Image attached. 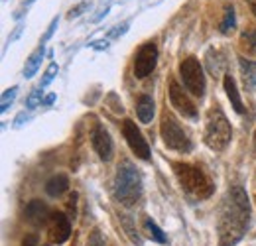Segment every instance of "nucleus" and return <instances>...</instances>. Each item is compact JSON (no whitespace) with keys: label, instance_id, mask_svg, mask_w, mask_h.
Here are the masks:
<instances>
[{"label":"nucleus","instance_id":"obj_15","mask_svg":"<svg viewBox=\"0 0 256 246\" xmlns=\"http://www.w3.org/2000/svg\"><path fill=\"white\" fill-rule=\"evenodd\" d=\"M223 85H224V91H226V96H228V100H230V104H232V108H234V112L242 114V112H244V104H242V100H240V94H238L234 79H232L230 75H224Z\"/></svg>","mask_w":256,"mask_h":246},{"label":"nucleus","instance_id":"obj_36","mask_svg":"<svg viewBox=\"0 0 256 246\" xmlns=\"http://www.w3.org/2000/svg\"><path fill=\"white\" fill-rule=\"evenodd\" d=\"M30 2H34V0H24V4H30Z\"/></svg>","mask_w":256,"mask_h":246},{"label":"nucleus","instance_id":"obj_14","mask_svg":"<svg viewBox=\"0 0 256 246\" xmlns=\"http://www.w3.org/2000/svg\"><path fill=\"white\" fill-rule=\"evenodd\" d=\"M136 112H138L140 122H152V118H154V98L150 94H140L138 102H136Z\"/></svg>","mask_w":256,"mask_h":246},{"label":"nucleus","instance_id":"obj_29","mask_svg":"<svg viewBox=\"0 0 256 246\" xmlns=\"http://www.w3.org/2000/svg\"><path fill=\"white\" fill-rule=\"evenodd\" d=\"M22 30H24V24H18V26L14 28V32H12L10 36H8V42H6V44H8V46H10V44H14V42H16L18 38H20V34H22Z\"/></svg>","mask_w":256,"mask_h":246},{"label":"nucleus","instance_id":"obj_37","mask_svg":"<svg viewBox=\"0 0 256 246\" xmlns=\"http://www.w3.org/2000/svg\"><path fill=\"white\" fill-rule=\"evenodd\" d=\"M254 148H256V130H254Z\"/></svg>","mask_w":256,"mask_h":246},{"label":"nucleus","instance_id":"obj_18","mask_svg":"<svg viewBox=\"0 0 256 246\" xmlns=\"http://www.w3.org/2000/svg\"><path fill=\"white\" fill-rule=\"evenodd\" d=\"M223 67H224V60L223 56H221V52L215 50V48H211L207 52V69H209V73L213 77H217V75L223 73Z\"/></svg>","mask_w":256,"mask_h":246},{"label":"nucleus","instance_id":"obj_35","mask_svg":"<svg viewBox=\"0 0 256 246\" xmlns=\"http://www.w3.org/2000/svg\"><path fill=\"white\" fill-rule=\"evenodd\" d=\"M248 6H250V10H252V14L256 16V0H248Z\"/></svg>","mask_w":256,"mask_h":246},{"label":"nucleus","instance_id":"obj_21","mask_svg":"<svg viewBox=\"0 0 256 246\" xmlns=\"http://www.w3.org/2000/svg\"><path fill=\"white\" fill-rule=\"evenodd\" d=\"M234 26H236L234 8H232V6H226V8H224L223 20H221V24H219V30H221V34H230V32L234 30Z\"/></svg>","mask_w":256,"mask_h":246},{"label":"nucleus","instance_id":"obj_28","mask_svg":"<svg viewBox=\"0 0 256 246\" xmlns=\"http://www.w3.org/2000/svg\"><path fill=\"white\" fill-rule=\"evenodd\" d=\"M58 26H60V16H56L54 20H52V24H50V28L46 30V34H44V38H42V44H46L52 36H54V32L58 30Z\"/></svg>","mask_w":256,"mask_h":246},{"label":"nucleus","instance_id":"obj_5","mask_svg":"<svg viewBox=\"0 0 256 246\" xmlns=\"http://www.w3.org/2000/svg\"><path fill=\"white\" fill-rule=\"evenodd\" d=\"M160 132H162V140H164L166 148L176 150V152H182V154L192 152V148H193L192 140L188 138L186 130L178 124V120H176L170 112H164V114H162Z\"/></svg>","mask_w":256,"mask_h":246},{"label":"nucleus","instance_id":"obj_19","mask_svg":"<svg viewBox=\"0 0 256 246\" xmlns=\"http://www.w3.org/2000/svg\"><path fill=\"white\" fill-rule=\"evenodd\" d=\"M240 50L246 52V56H254L256 58V30L254 28H246L240 34Z\"/></svg>","mask_w":256,"mask_h":246},{"label":"nucleus","instance_id":"obj_23","mask_svg":"<svg viewBox=\"0 0 256 246\" xmlns=\"http://www.w3.org/2000/svg\"><path fill=\"white\" fill-rule=\"evenodd\" d=\"M58 71H60V67H58V63H50V67L46 69V73H44V77H42V81H40V89H46L54 79H56V75H58Z\"/></svg>","mask_w":256,"mask_h":246},{"label":"nucleus","instance_id":"obj_4","mask_svg":"<svg viewBox=\"0 0 256 246\" xmlns=\"http://www.w3.org/2000/svg\"><path fill=\"white\" fill-rule=\"evenodd\" d=\"M174 172L180 180L182 187L192 193L199 199H207L211 197L213 193V182L207 178V174L195 166H190V164H182V162H176L174 164Z\"/></svg>","mask_w":256,"mask_h":246},{"label":"nucleus","instance_id":"obj_34","mask_svg":"<svg viewBox=\"0 0 256 246\" xmlns=\"http://www.w3.org/2000/svg\"><path fill=\"white\" fill-rule=\"evenodd\" d=\"M54 100H56V94H48V96L44 98V104H48V106H50V104H54Z\"/></svg>","mask_w":256,"mask_h":246},{"label":"nucleus","instance_id":"obj_10","mask_svg":"<svg viewBox=\"0 0 256 246\" xmlns=\"http://www.w3.org/2000/svg\"><path fill=\"white\" fill-rule=\"evenodd\" d=\"M91 144L95 148V152L98 154V158L102 162H110L112 156H114V144H112V138L110 134L98 124L95 126V130L91 132Z\"/></svg>","mask_w":256,"mask_h":246},{"label":"nucleus","instance_id":"obj_3","mask_svg":"<svg viewBox=\"0 0 256 246\" xmlns=\"http://www.w3.org/2000/svg\"><path fill=\"white\" fill-rule=\"evenodd\" d=\"M230 138H232V130H230V122L226 120L224 112L219 106L211 108L207 112V124H205V134H203L205 144L215 152H223L228 146Z\"/></svg>","mask_w":256,"mask_h":246},{"label":"nucleus","instance_id":"obj_26","mask_svg":"<svg viewBox=\"0 0 256 246\" xmlns=\"http://www.w3.org/2000/svg\"><path fill=\"white\" fill-rule=\"evenodd\" d=\"M40 102H42V91H40V89H34V91L30 92V96H28V100H26V106H28V108H36Z\"/></svg>","mask_w":256,"mask_h":246},{"label":"nucleus","instance_id":"obj_9","mask_svg":"<svg viewBox=\"0 0 256 246\" xmlns=\"http://www.w3.org/2000/svg\"><path fill=\"white\" fill-rule=\"evenodd\" d=\"M170 100H172L174 108H176L180 114H184L186 118H192V120L197 118V108H195V104H193L192 98L186 94V91H184L176 81L170 83Z\"/></svg>","mask_w":256,"mask_h":246},{"label":"nucleus","instance_id":"obj_32","mask_svg":"<svg viewBox=\"0 0 256 246\" xmlns=\"http://www.w3.org/2000/svg\"><path fill=\"white\" fill-rule=\"evenodd\" d=\"M28 120V114H26V110H22L18 116H16V120H14V126H22V124Z\"/></svg>","mask_w":256,"mask_h":246},{"label":"nucleus","instance_id":"obj_31","mask_svg":"<svg viewBox=\"0 0 256 246\" xmlns=\"http://www.w3.org/2000/svg\"><path fill=\"white\" fill-rule=\"evenodd\" d=\"M22 246H38V234H28L22 240Z\"/></svg>","mask_w":256,"mask_h":246},{"label":"nucleus","instance_id":"obj_25","mask_svg":"<svg viewBox=\"0 0 256 246\" xmlns=\"http://www.w3.org/2000/svg\"><path fill=\"white\" fill-rule=\"evenodd\" d=\"M87 8H89V2H87V0H83V2H79V4L75 6V8H71V10H69V14H67V18H69V20H73V18H77V16H81V14H83V12L87 10Z\"/></svg>","mask_w":256,"mask_h":246},{"label":"nucleus","instance_id":"obj_24","mask_svg":"<svg viewBox=\"0 0 256 246\" xmlns=\"http://www.w3.org/2000/svg\"><path fill=\"white\" fill-rule=\"evenodd\" d=\"M122 224H124V228H126L130 240H132V242H134L136 246H142V238L138 236V232H134V228H132V222H130V218H128V216H122Z\"/></svg>","mask_w":256,"mask_h":246},{"label":"nucleus","instance_id":"obj_16","mask_svg":"<svg viewBox=\"0 0 256 246\" xmlns=\"http://www.w3.org/2000/svg\"><path fill=\"white\" fill-rule=\"evenodd\" d=\"M44 54H46V48H44V44H40V46L34 50L32 56L26 60V65H24V77H26V79H32L34 75H36V71H38L40 65H42Z\"/></svg>","mask_w":256,"mask_h":246},{"label":"nucleus","instance_id":"obj_27","mask_svg":"<svg viewBox=\"0 0 256 246\" xmlns=\"http://www.w3.org/2000/svg\"><path fill=\"white\" fill-rule=\"evenodd\" d=\"M89 246H104V238L100 234V230L95 228L91 234H89Z\"/></svg>","mask_w":256,"mask_h":246},{"label":"nucleus","instance_id":"obj_22","mask_svg":"<svg viewBox=\"0 0 256 246\" xmlns=\"http://www.w3.org/2000/svg\"><path fill=\"white\" fill-rule=\"evenodd\" d=\"M16 94H18V87H10V89H6V91L2 92V100H0V110L2 112H6L8 106L16 100Z\"/></svg>","mask_w":256,"mask_h":246},{"label":"nucleus","instance_id":"obj_6","mask_svg":"<svg viewBox=\"0 0 256 246\" xmlns=\"http://www.w3.org/2000/svg\"><path fill=\"white\" fill-rule=\"evenodd\" d=\"M180 75L184 79L186 89L192 92L193 96H203L207 83H205V75H203V67L197 58H188L180 63Z\"/></svg>","mask_w":256,"mask_h":246},{"label":"nucleus","instance_id":"obj_13","mask_svg":"<svg viewBox=\"0 0 256 246\" xmlns=\"http://www.w3.org/2000/svg\"><path fill=\"white\" fill-rule=\"evenodd\" d=\"M238 67H240V75H242L244 89H246V91H254L256 89V62L240 58V60H238Z\"/></svg>","mask_w":256,"mask_h":246},{"label":"nucleus","instance_id":"obj_7","mask_svg":"<svg viewBox=\"0 0 256 246\" xmlns=\"http://www.w3.org/2000/svg\"><path fill=\"white\" fill-rule=\"evenodd\" d=\"M122 136L130 146V150L138 156L140 160H150V146L146 142V138L142 136L140 128L136 126L134 120H124L122 122Z\"/></svg>","mask_w":256,"mask_h":246},{"label":"nucleus","instance_id":"obj_8","mask_svg":"<svg viewBox=\"0 0 256 246\" xmlns=\"http://www.w3.org/2000/svg\"><path fill=\"white\" fill-rule=\"evenodd\" d=\"M156 62H158V48H156V44H152V42L144 44V46L138 50L136 60H134V75H136L138 79L148 77V75L154 71Z\"/></svg>","mask_w":256,"mask_h":246},{"label":"nucleus","instance_id":"obj_33","mask_svg":"<svg viewBox=\"0 0 256 246\" xmlns=\"http://www.w3.org/2000/svg\"><path fill=\"white\" fill-rule=\"evenodd\" d=\"M91 48H95V50H106L108 48V42H95V44H91Z\"/></svg>","mask_w":256,"mask_h":246},{"label":"nucleus","instance_id":"obj_17","mask_svg":"<svg viewBox=\"0 0 256 246\" xmlns=\"http://www.w3.org/2000/svg\"><path fill=\"white\" fill-rule=\"evenodd\" d=\"M67 187H69L67 176L58 174V176H54L52 180H48V184H46V193H48L50 197H60L62 193L67 191Z\"/></svg>","mask_w":256,"mask_h":246},{"label":"nucleus","instance_id":"obj_12","mask_svg":"<svg viewBox=\"0 0 256 246\" xmlns=\"http://www.w3.org/2000/svg\"><path fill=\"white\" fill-rule=\"evenodd\" d=\"M24 215H26V220H28L30 224H34V226H40V224H44V222H48V220L52 218L50 207H48L46 203H42L40 199H32V201L26 205Z\"/></svg>","mask_w":256,"mask_h":246},{"label":"nucleus","instance_id":"obj_11","mask_svg":"<svg viewBox=\"0 0 256 246\" xmlns=\"http://www.w3.org/2000/svg\"><path fill=\"white\" fill-rule=\"evenodd\" d=\"M50 240L54 244H64L71 234V224H69V216L64 213H54L50 218Z\"/></svg>","mask_w":256,"mask_h":246},{"label":"nucleus","instance_id":"obj_30","mask_svg":"<svg viewBox=\"0 0 256 246\" xmlns=\"http://www.w3.org/2000/svg\"><path fill=\"white\" fill-rule=\"evenodd\" d=\"M126 30H128V22H124V24H120V26H114V30L110 32L108 36H110V38H120L122 34H126Z\"/></svg>","mask_w":256,"mask_h":246},{"label":"nucleus","instance_id":"obj_2","mask_svg":"<svg viewBox=\"0 0 256 246\" xmlns=\"http://www.w3.org/2000/svg\"><path fill=\"white\" fill-rule=\"evenodd\" d=\"M114 197H116L118 203H122L126 207H132L142 197V176L130 162H122L116 168Z\"/></svg>","mask_w":256,"mask_h":246},{"label":"nucleus","instance_id":"obj_20","mask_svg":"<svg viewBox=\"0 0 256 246\" xmlns=\"http://www.w3.org/2000/svg\"><path fill=\"white\" fill-rule=\"evenodd\" d=\"M144 230L148 232V236H150L152 240H156V242H160V244H166V242H168V236L164 234V230H162L152 218H144Z\"/></svg>","mask_w":256,"mask_h":246},{"label":"nucleus","instance_id":"obj_1","mask_svg":"<svg viewBox=\"0 0 256 246\" xmlns=\"http://www.w3.org/2000/svg\"><path fill=\"white\" fill-rule=\"evenodd\" d=\"M250 224V201L240 185H232L226 191L217 222L219 246H234Z\"/></svg>","mask_w":256,"mask_h":246}]
</instances>
